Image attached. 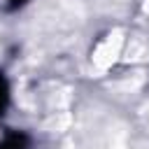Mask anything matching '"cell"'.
I'll list each match as a JSON object with an SVG mask.
<instances>
[{
  "label": "cell",
  "instance_id": "obj_2",
  "mask_svg": "<svg viewBox=\"0 0 149 149\" xmlns=\"http://www.w3.org/2000/svg\"><path fill=\"white\" fill-rule=\"evenodd\" d=\"M144 12L149 14V0H144Z\"/></svg>",
  "mask_w": 149,
  "mask_h": 149
},
{
  "label": "cell",
  "instance_id": "obj_1",
  "mask_svg": "<svg viewBox=\"0 0 149 149\" xmlns=\"http://www.w3.org/2000/svg\"><path fill=\"white\" fill-rule=\"evenodd\" d=\"M121 47H123V33L121 30H112L93 51V65L98 70H107L112 68V63L119 58L121 54Z\"/></svg>",
  "mask_w": 149,
  "mask_h": 149
}]
</instances>
